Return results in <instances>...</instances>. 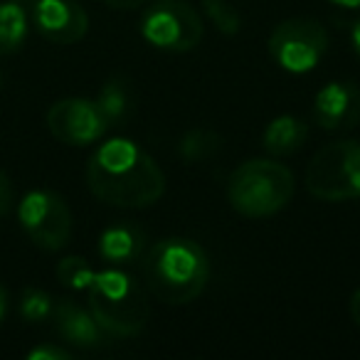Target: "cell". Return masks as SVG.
<instances>
[{
  "label": "cell",
  "mask_w": 360,
  "mask_h": 360,
  "mask_svg": "<svg viewBox=\"0 0 360 360\" xmlns=\"http://www.w3.org/2000/svg\"><path fill=\"white\" fill-rule=\"evenodd\" d=\"M86 186L106 205L141 210L163 198L165 173L134 141L111 139L86 163Z\"/></svg>",
  "instance_id": "cell-1"
},
{
  "label": "cell",
  "mask_w": 360,
  "mask_h": 360,
  "mask_svg": "<svg viewBox=\"0 0 360 360\" xmlns=\"http://www.w3.org/2000/svg\"><path fill=\"white\" fill-rule=\"evenodd\" d=\"M141 266L150 294L170 306L195 301L210 279L205 250L186 237H168L150 245L141 257Z\"/></svg>",
  "instance_id": "cell-2"
},
{
  "label": "cell",
  "mask_w": 360,
  "mask_h": 360,
  "mask_svg": "<svg viewBox=\"0 0 360 360\" xmlns=\"http://www.w3.org/2000/svg\"><path fill=\"white\" fill-rule=\"evenodd\" d=\"M294 198V175L284 163L252 158L237 165L227 178V200L250 220L281 212Z\"/></svg>",
  "instance_id": "cell-3"
},
{
  "label": "cell",
  "mask_w": 360,
  "mask_h": 360,
  "mask_svg": "<svg viewBox=\"0 0 360 360\" xmlns=\"http://www.w3.org/2000/svg\"><path fill=\"white\" fill-rule=\"evenodd\" d=\"M89 311L99 328L116 338H131L143 330L148 321L143 286L121 269L96 271L94 281L86 289Z\"/></svg>",
  "instance_id": "cell-4"
},
{
  "label": "cell",
  "mask_w": 360,
  "mask_h": 360,
  "mask_svg": "<svg viewBox=\"0 0 360 360\" xmlns=\"http://www.w3.org/2000/svg\"><path fill=\"white\" fill-rule=\"evenodd\" d=\"M306 191L326 202L360 198V143L340 139L326 143L306 165Z\"/></svg>",
  "instance_id": "cell-5"
},
{
  "label": "cell",
  "mask_w": 360,
  "mask_h": 360,
  "mask_svg": "<svg viewBox=\"0 0 360 360\" xmlns=\"http://www.w3.org/2000/svg\"><path fill=\"white\" fill-rule=\"evenodd\" d=\"M141 35L155 50L191 52L200 45L205 35V22L195 8L183 0H158L146 11L141 20Z\"/></svg>",
  "instance_id": "cell-6"
},
{
  "label": "cell",
  "mask_w": 360,
  "mask_h": 360,
  "mask_svg": "<svg viewBox=\"0 0 360 360\" xmlns=\"http://www.w3.org/2000/svg\"><path fill=\"white\" fill-rule=\"evenodd\" d=\"M328 50V32L314 18H291L274 27L269 35V52L286 72L304 75L321 62Z\"/></svg>",
  "instance_id": "cell-7"
},
{
  "label": "cell",
  "mask_w": 360,
  "mask_h": 360,
  "mask_svg": "<svg viewBox=\"0 0 360 360\" xmlns=\"http://www.w3.org/2000/svg\"><path fill=\"white\" fill-rule=\"evenodd\" d=\"M18 217L27 237L47 252L62 250L72 237L70 205L52 191H35L22 198Z\"/></svg>",
  "instance_id": "cell-8"
},
{
  "label": "cell",
  "mask_w": 360,
  "mask_h": 360,
  "mask_svg": "<svg viewBox=\"0 0 360 360\" xmlns=\"http://www.w3.org/2000/svg\"><path fill=\"white\" fill-rule=\"evenodd\" d=\"M47 129L57 141L67 146H89L99 141L109 129L99 104L89 99H62L47 111Z\"/></svg>",
  "instance_id": "cell-9"
},
{
  "label": "cell",
  "mask_w": 360,
  "mask_h": 360,
  "mask_svg": "<svg viewBox=\"0 0 360 360\" xmlns=\"http://www.w3.org/2000/svg\"><path fill=\"white\" fill-rule=\"evenodd\" d=\"M30 18L37 32L57 45H75L89 30V15L77 0H37Z\"/></svg>",
  "instance_id": "cell-10"
},
{
  "label": "cell",
  "mask_w": 360,
  "mask_h": 360,
  "mask_svg": "<svg viewBox=\"0 0 360 360\" xmlns=\"http://www.w3.org/2000/svg\"><path fill=\"white\" fill-rule=\"evenodd\" d=\"M314 119L326 131L353 129L360 121V89L353 82H330L314 96Z\"/></svg>",
  "instance_id": "cell-11"
},
{
  "label": "cell",
  "mask_w": 360,
  "mask_h": 360,
  "mask_svg": "<svg viewBox=\"0 0 360 360\" xmlns=\"http://www.w3.org/2000/svg\"><path fill=\"white\" fill-rule=\"evenodd\" d=\"M52 319H55L57 333L65 340H70L72 345H79V348H96L99 345L104 330L99 328L91 311L77 306L75 301H57L55 309H52Z\"/></svg>",
  "instance_id": "cell-12"
},
{
  "label": "cell",
  "mask_w": 360,
  "mask_h": 360,
  "mask_svg": "<svg viewBox=\"0 0 360 360\" xmlns=\"http://www.w3.org/2000/svg\"><path fill=\"white\" fill-rule=\"evenodd\" d=\"M146 252V232L134 222H119L101 232L99 255L111 264H131Z\"/></svg>",
  "instance_id": "cell-13"
},
{
  "label": "cell",
  "mask_w": 360,
  "mask_h": 360,
  "mask_svg": "<svg viewBox=\"0 0 360 360\" xmlns=\"http://www.w3.org/2000/svg\"><path fill=\"white\" fill-rule=\"evenodd\" d=\"M306 136H309V129H306L304 121L299 116L284 114L269 121V126L262 134V141H264V148L271 155H289L301 148Z\"/></svg>",
  "instance_id": "cell-14"
},
{
  "label": "cell",
  "mask_w": 360,
  "mask_h": 360,
  "mask_svg": "<svg viewBox=\"0 0 360 360\" xmlns=\"http://www.w3.org/2000/svg\"><path fill=\"white\" fill-rule=\"evenodd\" d=\"M27 35V13L18 3H0V57L13 55L22 47Z\"/></svg>",
  "instance_id": "cell-15"
},
{
  "label": "cell",
  "mask_w": 360,
  "mask_h": 360,
  "mask_svg": "<svg viewBox=\"0 0 360 360\" xmlns=\"http://www.w3.org/2000/svg\"><path fill=\"white\" fill-rule=\"evenodd\" d=\"M222 146H225V141L220 134L210 129H193L180 139L178 155L188 163H202V160L215 158L222 150Z\"/></svg>",
  "instance_id": "cell-16"
},
{
  "label": "cell",
  "mask_w": 360,
  "mask_h": 360,
  "mask_svg": "<svg viewBox=\"0 0 360 360\" xmlns=\"http://www.w3.org/2000/svg\"><path fill=\"white\" fill-rule=\"evenodd\" d=\"M96 104H99L101 114L106 116L109 126L124 119L131 109V91H129V86H126V82H106V84L101 86Z\"/></svg>",
  "instance_id": "cell-17"
},
{
  "label": "cell",
  "mask_w": 360,
  "mask_h": 360,
  "mask_svg": "<svg viewBox=\"0 0 360 360\" xmlns=\"http://www.w3.org/2000/svg\"><path fill=\"white\" fill-rule=\"evenodd\" d=\"M96 271L91 269V264L82 257H65V259L57 264V279L65 286L77 291H86L89 284L94 281Z\"/></svg>",
  "instance_id": "cell-18"
},
{
  "label": "cell",
  "mask_w": 360,
  "mask_h": 360,
  "mask_svg": "<svg viewBox=\"0 0 360 360\" xmlns=\"http://www.w3.org/2000/svg\"><path fill=\"white\" fill-rule=\"evenodd\" d=\"M202 11H205L207 20L215 25L217 32H222V35H237L240 32V13L227 0H202Z\"/></svg>",
  "instance_id": "cell-19"
},
{
  "label": "cell",
  "mask_w": 360,
  "mask_h": 360,
  "mask_svg": "<svg viewBox=\"0 0 360 360\" xmlns=\"http://www.w3.org/2000/svg\"><path fill=\"white\" fill-rule=\"evenodd\" d=\"M52 304L50 294H45L42 289H25L22 291V299H20V314L22 319H27L30 323H40L45 321L47 316H52Z\"/></svg>",
  "instance_id": "cell-20"
},
{
  "label": "cell",
  "mask_w": 360,
  "mask_h": 360,
  "mask_svg": "<svg viewBox=\"0 0 360 360\" xmlns=\"http://www.w3.org/2000/svg\"><path fill=\"white\" fill-rule=\"evenodd\" d=\"M13 200H15V195H13L11 178L0 170V217H6L13 210Z\"/></svg>",
  "instance_id": "cell-21"
},
{
  "label": "cell",
  "mask_w": 360,
  "mask_h": 360,
  "mask_svg": "<svg viewBox=\"0 0 360 360\" xmlns=\"http://www.w3.org/2000/svg\"><path fill=\"white\" fill-rule=\"evenodd\" d=\"M72 355L62 348H55V345H42V348H35L30 353V360H70Z\"/></svg>",
  "instance_id": "cell-22"
},
{
  "label": "cell",
  "mask_w": 360,
  "mask_h": 360,
  "mask_svg": "<svg viewBox=\"0 0 360 360\" xmlns=\"http://www.w3.org/2000/svg\"><path fill=\"white\" fill-rule=\"evenodd\" d=\"M104 3L114 11H136V8L146 6L148 0H104Z\"/></svg>",
  "instance_id": "cell-23"
},
{
  "label": "cell",
  "mask_w": 360,
  "mask_h": 360,
  "mask_svg": "<svg viewBox=\"0 0 360 360\" xmlns=\"http://www.w3.org/2000/svg\"><path fill=\"white\" fill-rule=\"evenodd\" d=\"M350 316H353L355 326L360 328V289L355 291L353 296H350Z\"/></svg>",
  "instance_id": "cell-24"
},
{
  "label": "cell",
  "mask_w": 360,
  "mask_h": 360,
  "mask_svg": "<svg viewBox=\"0 0 360 360\" xmlns=\"http://www.w3.org/2000/svg\"><path fill=\"white\" fill-rule=\"evenodd\" d=\"M350 42H353V50L355 55L360 57V22H355L353 30H350Z\"/></svg>",
  "instance_id": "cell-25"
},
{
  "label": "cell",
  "mask_w": 360,
  "mask_h": 360,
  "mask_svg": "<svg viewBox=\"0 0 360 360\" xmlns=\"http://www.w3.org/2000/svg\"><path fill=\"white\" fill-rule=\"evenodd\" d=\"M6 311H8V294H6V289L0 286V321L6 319Z\"/></svg>",
  "instance_id": "cell-26"
},
{
  "label": "cell",
  "mask_w": 360,
  "mask_h": 360,
  "mask_svg": "<svg viewBox=\"0 0 360 360\" xmlns=\"http://www.w3.org/2000/svg\"><path fill=\"white\" fill-rule=\"evenodd\" d=\"M338 8H360V0H328Z\"/></svg>",
  "instance_id": "cell-27"
},
{
  "label": "cell",
  "mask_w": 360,
  "mask_h": 360,
  "mask_svg": "<svg viewBox=\"0 0 360 360\" xmlns=\"http://www.w3.org/2000/svg\"><path fill=\"white\" fill-rule=\"evenodd\" d=\"M13 3H18V6H20L22 11H25V13H30V11H32V6H35L37 0H13Z\"/></svg>",
  "instance_id": "cell-28"
}]
</instances>
